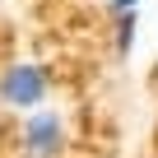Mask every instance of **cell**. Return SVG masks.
Returning a JSON list of instances; mask_svg holds the SVG:
<instances>
[{
  "label": "cell",
  "instance_id": "6da1fadb",
  "mask_svg": "<svg viewBox=\"0 0 158 158\" xmlns=\"http://www.w3.org/2000/svg\"><path fill=\"white\" fill-rule=\"evenodd\" d=\"M47 70L42 65H14V70H5V79H0V98H5L10 107H23V112H33V107H42V98H47Z\"/></svg>",
  "mask_w": 158,
  "mask_h": 158
},
{
  "label": "cell",
  "instance_id": "7a4b0ae2",
  "mask_svg": "<svg viewBox=\"0 0 158 158\" xmlns=\"http://www.w3.org/2000/svg\"><path fill=\"white\" fill-rule=\"evenodd\" d=\"M65 144V126L56 112H33L23 121V158H56Z\"/></svg>",
  "mask_w": 158,
  "mask_h": 158
},
{
  "label": "cell",
  "instance_id": "277c9868",
  "mask_svg": "<svg viewBox=\"0 0 158 158\" xmlns=\"http://www.w3.org/2000/svg\"><path fill=\"white\" fill-rule=\"evenodd\" d=\"M102 5H107L112 14H135V10H139V0H102Z\"/></svg>",
  "mask_w": 158,
  "mask_h": 158
},
{
  "label": "cell",
  "instance_id": "3957f363",
  "mask_svg": "<svg viewBox=\"0 0 158 158\" xmlns=\"http://www.w3.org/2000/svg\"><path fill=\"white\" fill-rule=\"evenodd\" d=\"M135 47V14H116V56H130Z\"/></svg>",
  "mask_w": 158,
  "mask_h": 158
}]
</instances>
